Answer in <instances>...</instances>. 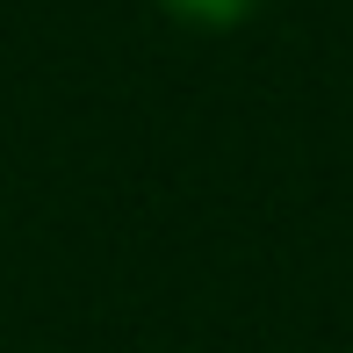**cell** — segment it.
Segmentation results:
<instances>
[{
	"instance_id": "obj_1",
	"label": "cell",
	"mask_w": 353,
	"mask_h": 353,
	"mask_svg": "<svg viewBox=\"0 0 353 353\" xmlns=\"http://www.w3.org/2000/svg\"><path fill=\"white\" fill-rule=\"evenodd\" d=\"M260 8L267 0H159V14L181 22V29H195V37H231V29H245Z\"/></svg>"
}]
</instances>
